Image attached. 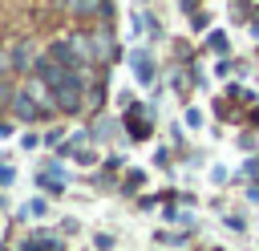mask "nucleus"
<instances>
[{"label": "nucleus", "instance_id": "f257e3e1", "mask_svg": "<svg viewBox=\"0 0 259 251\" xmlns=\"http://www.w3.org/2000/svg\"><path fill=\"white\" fill-rule=\"evenodd\" d=\"M36 77L53 89V101L65 109V113H77L81 109V97H85V73L69 69L65 61H57L53 53L36 61Z\"/></svg>", "mask_w": 259, "mask_h": 251}, {"label": "nucleus", "instance_id": "f03ea898", "mask_svg": "<svg viewBox=\"0 0 259 251\" xmlns=\"http://www.w3.org/2000/svg\"><path fill=\"white\" fill-rule=\"evenodd\" d=\"M12 109H16V117L32 121V117H40V97L32 89H20V93H12Z\"/></svg>", "mask_w": 259, "mask_h": 251}, {"label": "nucleus", "instance_id": "7ed1b4c3", "mask_svg": "<svg viewBox=\"0 0 259 251\" xmlns=\"http://www.w3.org/2000/svg\"><path fill=\"white\" fill-rule=\"evenodd\" d=\"M36 61H40V57L32 53V45H16V49H12V65H16V69H32Z\"/></svg>", "mask_w": 259, "mask_h": 251}, {"label": "nucleus", "instance_id": "20e7f679", "mask_svg": "<svg viewBox=\"0 0 259 251\" xmlns=\"http://www.w3.org/2000/svg\"><path fill=\"white\" fill-rule=\"evenodd\" d=\"M134 69H138L142 81H150V61H146V53H134Z\"/></svg>", "mask_w": 259, "mask_h": 251}, {"label": "nucleus", "instance_id": "39448f33", "mask_svg": "<svg viewBox=\"0 0 259 251\" xmlns=\"http://www.w3.org/2000/svg\"><path fill=\"white\" fill-rule=\"evenodd\" d=\"M12 182V166H0V186H8Z\"/></svg>", "mask_w": 259, "mask_h": 251}, {"label": "nucleus", "instance_id": "423d86ee", "mask_svg": "<svg viewBox=\"0 0 259 251\" xmlns=\"http://www.w3.org/2000/svg\"><path fill=\"white\" fill-rule=\"evenodd\" d=\"M4 101H8V85L0 81V105H4Z\"/></svg>", "mask_w": 259, "mask_h": 251}]
</instances>
